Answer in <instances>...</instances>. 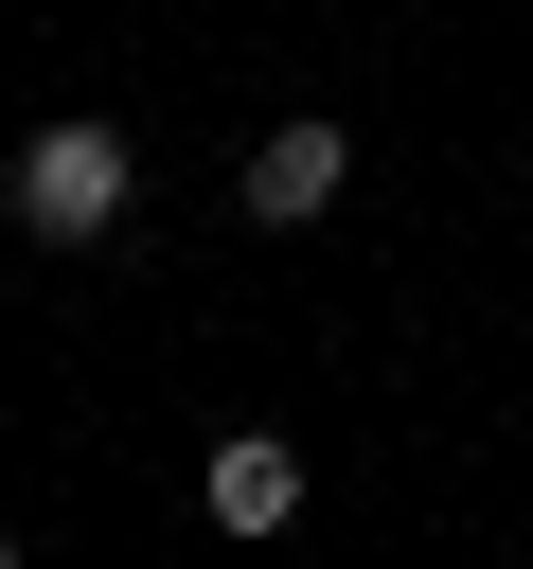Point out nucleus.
<instances>
[{
	"label": "nucleus",
	"mask_w": 533,
	"mask_h": 569,
	"mask_svg": "<svg viewBox=\"0 0 533 569\" xmlns=\"http://www.w3.org/2000/svg\"><path fill=\"white\" fill-rule=\"evenodd\" d=\"M195 498H213V533H249V551H266V533H284V516H302V445H284V427H231V445H213V480H195Z\"/></svg>",
	"instance_id": "nucleus-3"
},
{
	"label": "nucleus",
	"mask_w": 533,
	"mask_h": 569,
	"mask_svg": "<svg viewBox=\"0 0 533 569\" xmlns=\"http://www.w3.org/2000/svg\"><path fill=\"white\" fill-rule=\"evenodd\" d=\"M0 569H18V533H0Z\"/></svg>",
	"instance_id": "nucleus-4"
},
{
	"label": "nucleus",
	"mask_w": 533,
	"mask_h": 569,
	"mask_svg": "<svg viewBox=\"0 0 533 569\" xmlns=\"http://www.w3.org/2000/svg\"><path fill=\"white\" fill-rule=\"evenodd\" d=\"M231 196H249V231H320V213L355 196V142H338V124H266V142L231 160Z\"/></svg>",
	"instance_id": "nucleus-2"
},
{
	"label": "nucleus",
	"mask_w": 533,
	"mask_h": 569,
	"mask_svg": "<svg viewBox=\"0 0 533 569\" xmlns=\"http://www.w3.org/2000/svg\"><path fill=\"white\" fill-rule=\"evenodd\" d=\"M124 196H142V142H124V124H89V107H53V124L0 160V213H18L36 249H107V231H124Z\"/></svg>",
	"instance_id": "nucleus-1"
}]
</instances>
